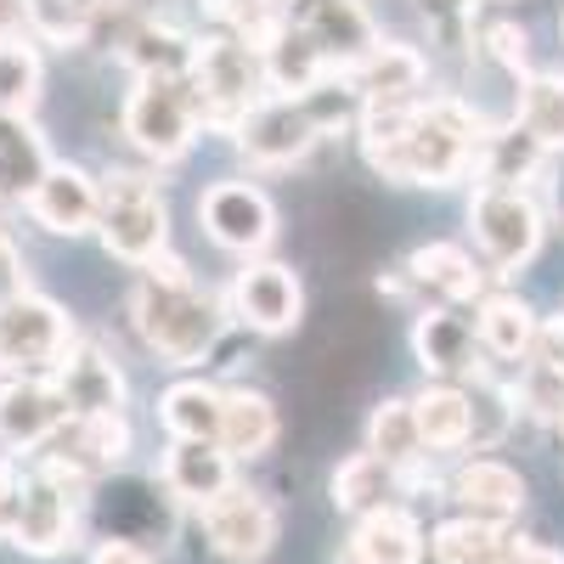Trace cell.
Wrapping results in <instances>:
<instances>
[{
	"instance_id": "6da1fadb",
	"label": "cell",
	"mask_w": 564,
	"mask_h": 564,
	"mask_svg": "<svg viewBox=\"0 0 564 564\" xmlns=\"http://www.w3.org/2000/svg\"><path fill=\"white\" fill-rule=\"evenodd\" d=\"M491 124L457 97H406L361 102V153L384 181L401 186H452L475 170Z\"/></svg>"
},
{
	"instance_id": "7a4b0ae2",
	"label": "cell",
	"mask_w": 564,
	"mask_h": 564,
	"mask_svg": "<svg viewBox=\"0 0 564 564\" xmlns=\"http://www.w3.org/2000/svg\"><path fill=\"white\" fill-rule=\"evenodd\" d=\"M141 271L148 276L130 294V322H135L141 345L170 367H198L226 334V305L209 289H198L193 271L175 254H159Z\"/></svg>"
},
{
	"instance_id": "3957f363",
	"label": "cell",
	"mask_w": 564,
	"mask_h": 564,
	"mask_svg": "<svg viewBox=\"0 0 564 564\" xmlns=\"http://www.w3.org/2000/svg\"><path fill=\"white\" fill-rule=\"evenodd\" d=\"M334 102H356V90L350 85L345 90L316 85V90H305V97H282V90H271V97H260L243 113V124L231 130V141H238V153L249 164H260V170L300 164L316 141L327 135V124L345 119V113H334Z\"/></svg>"
},
{
	"instance_id": "277c9868",
	"label": "cell",
	"mask_w": 564,
	"mask_h": 564,
	"mask_svg": "<svg viewBox=\"0 0 564 564\" xmlns=\"http://www.w3.org/2000/svg\"><path fill=\"white\" fill-rule=\"evenodd\" d=\"M102 249L124 265H153L159 254H170V209L159 181L135 175V170H113L102 175Z\"/></svg>"
},
{
	"instance_id": "5b68a950",
	"label": "cell",
	"mask_w": 564,
	"mask_h": 564,
	"mask_svg": "<svg viewBox=\"0 0 564 564\" xmlns=\"http://www.w3.org/2000/svg\"><path fill=\"white\" fill-rule=\"evenodd\" d=\"M193 90H198L204 124L238 130V124H243V113H249L260 97H271L265 52L243 45L238 34H209V40H198V57H193Z\"/></svg>"
},
{
	"instance_id": "8992f818",
	"label": "cell",
	"mask_w": 564,
	"mask_h": 564,
	"mask_svg": "<svg viewBox=\"0 0 564 564\" xmlns=\"http://www.w3.org/2000/svg\"><path fill=\"white\" fill-rule=\"evenodd\" d=\"M204 108H198V90L193 74L175 79V74H135V90L124 102V135L135 141L148 159L170 164L198 141Z\"/></svg>"
},
{
	"instance_id": "52a82bcc",
	"label": "cell",
	"mask_w": 564,
	"mask_h": 564,
	"mask_svg": "<svg viewBox=\"0 0 564 564\" xmlns=\"http://www.w3.org/2000/svg\"><path fill=\"white\" fill-rule=\"evenodd\" d=\"M282 29L300 34L334 79H345L379 45V23L361 0H282Z\"/></svg>"
},
{
	"instance_id": "ba28073f",
	"label": "cell",
	"mask_w": 564,
	"mask_h": 564,
	"mask_svg": "<svg viewBox=\"0 0 564 564\" xmlns=\"http://www.w3.org/2000/svg\"><path fill=\"white\" fill-rule=\"evenodd\" d=\"M468 226H475V243L486 249V260L497 271H520L536 249H542V204L525 186H475V204H468Z\"/></svg>"
},
{
	"instance_id": "9c48e42d",
	"label": "cell",
	"mask_w": 564,
	"mask_h": 564,
	"mask_svg": "<svg viewBox=\"0 0 564 564\" xmlns=\"http://www.w3.org/2000/svg\"><path fill=\"white\" fill-rule=\"evenodd\" d=\"M68 350H74V322L57 300L18 294L0 311V361L12 372H57Z\"/></svg>"
},
{
	"instance_id": "30bf717a",
	"label": "cell",
	"mask_w": 564,
	"mask_h": 564,
	"mask_svg": "<svg viewBox=\"0 0 564 564\" xmlns=\"http://www.w3.org/2000/svg\"><path fill=\"white\" fill-rule=\"evenodd\" d=\"M79 536V491L40 475V468H29L23 486H18V508H12V547L29 553V558H57L68 553Z\"/></svg>"
},
{
	"instance_id": "8fae6325",
	"label": "cell",
	"mask_w": 564,
	"mask_h": 564,
	"mask_svg": "<svg viewBox=\"0 0 564 564\" xmlns=\"http://www.w3.org/2000/svg\"><path fill=\"white\" fill-rule=\"evenodd\" d=\"M90 502H97L102 536L135 542L148 553H153V542L164 547L175 536V497L164 491V480H113V475H102L97 486H90Z\"/></svg>"
},
{
	"instance_id": "7c38bea8",
	"label": "cell",
	"mask_w": 564,
	"mask_h": 564,
	"mask_svg": "<svg viewBox=\"0 0 564 564\" xmlns=\"http://www.w3.org/2000/svg\"><path fill=\"white\" fill-rule=\"evenodd\" d=\"M198 220L209 231V243L226 254H260L276 238V209L254 181H215L198 198Z\"/></svg>"
},
{
	"instance_id": "4fadbf2b",
	"label": "cell",
	"mask_w": 564,
	"mask_h": 564,
	"mask_svg": "<svg viewBox=\"0 0 564 564\" xmlns=\"http://www.w3.org/2000/svg\"><path fill=\"white\" fill-rule=\"evenodd\" d=\"M198 520H204V536H209V547L220 553V558H231V564H254V558H265L271 553V542H276V508L260 497V491H249V486H238L231 480L215 502H204L198 508Z\"/></svg>"
},
{
	"instance_id": "5bb4252c",
	"label": "cell",
	"mask_w": 564,
	"mask_h": 564,
	"mask_svg": "<svg viewBox=\"0 0 564 564\" xmlns=\"http://www.w3.org/2000/svg\"><path fill=\"white\" fill-rule=\"evenodd\" d=\"M68 423V401L52 372H12L0 379V446L40 452Z\"/></svg>"
},
{
	"instance_id": "9a60e30c",
	"label": "cell",
	"mask_w": 564,
	"mask_h": 564,
	"mask_svg": "<svg viewBox=\"0 0 564 564\" xmlns=\"http://www.w3.org/2000/svg\"><path fill=\"white\" fill-rule=\"evenodd\" d=\"M300 311H305V289H300L294 265H282V260H249L238 282H231V316L254 327V334H271V339L294 334Z\"/></svg>"
},
{
	"instance_id": "2e32d148",
	"label": "cell",
	"mask_w": 564,
	"mask_h": 564,
	"mask_svg": "<svg viewBox=\"0 0 564 564\" xmlns=\"http://www.w3.org/2000/svg\"><path fill=\"white\" fill-rule=\"evenodd\" d=\"M23 209L52 238H85V231H97V215H102V181H90L79 164H52L34 181Z\"/></svg>"
},
{
	"instance_id": "e0dca14e",
	"label": "cell",
	"mask_w": 564,
	"mask_h": 564,
	"mask_svg": "<svg viewBox=\"0 0 564 564\" xmlns=\"http://www.w3.org/2000/svg\"><path fill=\"white\" fill-rule=\"evenodd\" d=\"M63 401H68V417H102V412H124V372L119 361L102 350V345H79L63 356V367L52 372Z\"/></svg>"
},
{
	"instance_id": "ac0fdd59",
	"label": "cell",
	"mask_w": 564,
	"mask_h": 564,
	"mask_svg": "<svg viewBox=\"0 0 564 564\" xmlns=\"http://www.w3.org/2000/svg\"><path fill=\"white\" fill-rule=\"evenodd\" d=\"M457 513H468V520H486V525H508L513 513L525 508V480L520 468H508L497 457H468L457 463V475L446 480Z\"/></svg>"
},
{
	"instance_id": "d6986e66",
	"label": "cell",
	"mask_w": 564,
	"mask_h": 564,
	"mask_svg": "<svg viewBox=\"0 0 564 564\" xmlns=\"http://www.w3.org/2000/svg\"><path fill=\"white\" fill-rule=\"evenodd\" d=\"M231 457L220 441H170V452H164V468H159V480H164V491L175 497V502H186V508H204V502H215L231 480Z\"/></svg>"
},
{
	"instance_id": "ffe728a7",
	"label": "cell",
	"mask_w": 564,
	"mask_h": 564,
	"mask_svg": "<svg viewBox=\"0 0 564 564\" xmlns=\"http://www.w3.org/2000/svg\"><path fill=\"white\" fill-rule=\"evenodd\" d=\"M412 356L423 361L430 379H468L480 367V334L475 322L457 316V311H423L412 327Z\"/></svg>"
},
{
	"instance_id": "44dd1931",
	"label": "cell",
	"mask_w": 564,
	"mask_h": 564,
	"mask_svg": "<svg viewBox=\"0 0 564 564\" xmlns=\"http://www.w3.org/2000/svg\"><path fill=\"white\" fill-rule=\"evenodd\" d=\"M423 79H430V63H423L417 45H401V40H379L345 74V85L356 90V102H406V97H423Z\"/></svg>"
},
{
	"instance_id": "7402d4cb",
	"label": "cell",
	"mask_w": 564,
	"mask_h": 564,
	"mask_svg": "<svg viewBox=\"0 0 564 564\" xmlns=\"http://www.w3.org/2000/svg\"><path fill=\"white\" fill-rule=\"evenodd\" d=\"M52 170V148L29 113H0V204H23Z\"/></svg>"
},
{
	"instance_id": "603a6c76",
	"label": "cell",
	"mask_w": 564,
	"mask_h": 564,
	"mask_svg": "<svg viewBox=\"0 0 564 564\" xmlns=\"http://www.w3.org/2000/svg\"><path fill=\"white\" fill-rule=\"evenodd\" d=\"M334 508L339 513H356V520H367V513H379L401 497V468L384 463L379 452H350L339 468H334Z\"/></svg>"
},
{
	"instance_id": "cb8c5ba5",
	"label": "cell",
	"mask_w": 564,
	"mask_h": 564,
	"mask_svg": "<svg viewBox=\"0 0 564 564\" xmlns=\"http://www.w3.org/2000/svg\"><path fill=\"white\" fill-rule=\"evenodd\" d=\"M423 525L412 520V513L401 502L367 513V520H356V536H350V553L361 564H423Z\"/></svg>"
},
{
	"instance_id": "d4e9b609",
	"label": "cell",
	"mask_w": 564,
	"mask_h": 564,
	"mask_svg": "<svg viewBox=\"0 0 564 564\" xmlns=\"http://www.w3.org/2000/svg\"><path fill=\"white\" fill-rule=\"evenodd\" d=\"M276 435H282V417H276V406H271V395H260V390H226V401H220V446L231 452V457H265L271 446H276Z\"/></svg>"
},
{
	"instance_id": "484cf974",
	"label": "cell",
	"mask_w": 564,
	"mask_h": 564,
	"mask_svg": "<svg viewBox=\"0 0 564 564\" xmlns=\"http://www.w3.org/2000/svg\"><path fill=\"white\" fill-rule=\"evenodd\" d=\"M547 159H553V153L542 148L525 124H508V130H491V135L480 141L475 170H480L486 186H525V181H542Z\"/></svg>"
},
{
	"instance_id": "4316f807",
	"label": "cell",
	"mask_w": 564,
	"mask_h": 564,
	"mask_svg": "<svg viewBox=\"0 0 564 564\" xmlns=\"http://www.w3.org/2000/svg\"><path fill=\"white\" fill-rule=\"evenodd\" d=\"M220 401L226 390L220 384H204V379H181L159 395V423L170 441H220Z\"/></svg>"
},
{
	"instance_id": "83f0119b",
	"label": "cell",
	"mask_w": 564,
	"mask_h": 564,
	"mask_svg": "<svg viewBox=\"0 0 564 564\" xmlns=\"http://www.w3.org/2000/svg\"><path fill=\"white\" fill-rule=\"evenodd\" d=\"M475 334H480V350L502 361H525L536 345V311L520 294H486L475 311Z\"/></svg>"
},
{
	"instance_id": "f1b7e54d",
	"label": "cell",
	"mask_w": 564,
	"mask_h": 564,
	"mask_svg": "<svg viewBox=\"0 0 564 564\" xmlns=\"http://www.w3.org/2000/svg\"><path fill=\"white\" fill-rule=\"evenodd\" d=\"M412 417H417L423 452H463L468 446V390L435 379L430 390L412 395Z\"/></svg>"
},
{
	"instance_id": "f546056e",
	"label": "cell",
	"mask_w": 564,
	"mask_h": 564,
	"mask_svg": "<svg viewBox=\"0 0 564 564\" xmlns=\"http://www.w3.org/2000/svg\"><path fill=\"white\" fill-rule=\"evenodd\" d=\"M401 271H406V282L430 289L435 300H475L480 294V271L457 243H423V249H412V260Z\"/></svg>"
},
{
	"instance_id": "4dcf8cb0",
	"label": "cell",
	"mask_w": 564,
	"mask_h": 564,
	"mask_svg": "<svg viewBox=\"0 0 564 564\" xmlns=\"http://www.w3.org/2000/svg\"><path fill=\"white\" fill-rule=\"evenodd\" d=\"M508 531L502 525H486V520H468V513H457V520L435 525L430 536V553L441 564H508Z\"/></svg>"
},
{
	"instance_id": "1f68e13d",
	"label": "cell",
	"mask_w": 564,
	"mask_h": 564,
	"mask_svg": "<svg viewBox=\"0 0 564 564\" xmlns=\"http://www.w3.org/2000/svg\"><path fill=\"white\" fill-rule=\"evenodd\" d=\"M193 57H198V40H186L170 23H148V29H135L124 40V63L135 74H175V79H186L193 74Z\"/></svg>"
},
{
	"instance_id": "d6a6232c",
	"label": "cell",
	"mask_w": 564,
	"mask_h": 564,
	"mask_svg": "<svg viewBox=\"0 0 564 564\" xmlns=\"http://www.w3.org/2000/svg\"><path fill=\"white\" fill-rule=\"evenodd\" d=\"M367 452H379L384 463L395 468H417L423 457V435H417V417H412V401H384V406H372L367 417Z\"/></svg>"
},
{
	"instance_id": "836d02e7",
	"label": "cell",
	"mask_w": 564,
	"mask_h": 564,
	"mask_svg": "<svg viewBox=\"0 0 564 564\" xmlns=\"http://www.w3.org/2000/svg\"><path fill=\"white\" fill-rule=\"evenodd\" d=\"M513 124H525L547 153H564V74H525Z\"/></svg>"
},
{
	"instance_id": "e575fe53",
	"label": "cell",
	"mask_w": 564,
	"mask_h": 564,
	"mask_svg": "<svg viewBox=\"0 0 564 564\" xmlns=\"http://www.w3.org/2000/svg\"><path fill=\"white\" fill-rule=\"evenodd\" d=\"M40 79H45V68H40L34 40L29 34L0 40V113H34Z\"/></svg>"
},
{
	"instance_id": "d590c367",
	"label": "cell",
	"mask_w": 564,
	"mask_h": 564,
	"mask_svg": "<svg viewBox=\"0 0 564 564\" xmlns=\"http://www.w3.org/2000/svg\"><path fill=\"white\" fill-rule=\"evenodd\" d=\"M102 12L108 0H29V29L45 34L52 45H79Z\"/></svg>"
},
{
	"instance_id": "8d00e7d4",
	"label": "cell",
	"mask_w": 564,
	"mask_h": 564,
	"mask_svg": "<svg viewBox=\"0 0 564 564\" xmlns=\"http://www.w3.org/2000/svg\"><path fill=\"white\" fill-rule=\"evenodd\" d=\"M215 23L220 34H238L243 45L265 52L282 34V0H215Z\"/></svg>"
},
{
	"instance_id": "74e56055",
	"label": "cell",
	"mask_w": 564,
	"mask_h": 564,
	"mask_svg": "<svg viewBox=\"0 0 564 564\" xmlns=\"http://www.w3.org/2000/svg\"><path fill=\"white\" fill-rule=\"evenodd\" d=\"M513 412H520V395H508L497 384H475V390H468V446H475V452L497 446L508 435Z\"/></svg>"
},
{
	"instance_id": "f35d334b",
	"label": "cell",
	"mask_w": 564,
	"mask_h": 564,
	"mask_svg": "<svg viewBox=\"0 0 564 564\" xmlns=\"http://www.w3.org/2000/svg\"><path fill=\"white\" fill-rule=\"evenodd\" d=\"M480 45H486V57H491V63H502L508 74H525L531 40H525V29H520V23H491V29L480 34Z\"/></svg>"
},
{
	"instance_id": "ab89813d",
	"label": "cell",
	"mask_w": 564,
	"mask_h": 564,
	"mask_svg": "<svg viewBox=\"0 0 564 564\" xmlns=\"http://www.w3.org/2000/svg\"><path fill=\"white\" fill-rule=\"evenodd\" d=\"M531 356H536V367L547 372V379L564 384V311L547 316V322H536V345H531Z\"/></svg>"
},
{
	"instance_id": "60d3db41",
	"label": "cell",
	"mask_w": 564,
	"mask_h": 564,
	"mask_svg": "<svg viewBox=\"0 0 564 564\" xmlns=\"http://www.w3.org/2000/svg\"><path fill=\"white\" fill-rule=\"evenodd\" d=\"M18 294H29V271H23V254H18V243L0 231V311H7Z\"/></svg>"
},
{
	"instance_id": "b9f144b4",
	"label": "cell",
	"mask_w": 564,
	"mask_h": 564,
	"mask_svg": "<svg viewBox=\"0 0 564 564\" xmlns=\"http://www.w3.org/2000/svg\"><path fill=\"white\" fill-rule=\"evenodd\" d=\"M18 486H23V475H18V463L0 452V542L12 536V508H18Z\"/></svg>"
},
{
	"instance_id": "7bdbcfd3",
	"label": "cell",
	"mask_w": 564,
	"mask_h": 564,
	"mask_svg": "<svg viewBox=\"0 0 564 564\" xmlns=\"http://www.w3.org/2000/svg\"><path fill=\"white\" fill-rule=\"evenodd\" d=\"M90 564H153V553L135 547V542H119V536H102L97 553H90Z\"/></svg>"
},
{
	"instance_id": "ee69618b",
	"label": "cell",
	"mask_w": 564,
	"mask_h": 564,
	"mask_svg": "<svg viewBox=\"0 0 564 564\" xmlns=\"http://www.w3.org/2000/svg\"><path fill=\"white\" fill-rule=\"evenodd\" d=\"M508 564H564V553L547 547V542H531V536H513L508 542Z\"/></svg>"
},
{
	"instance_id": "f6af8a7d",
	"label": "cell",
	"mask_w": 564,
	"mask_h": 564,
	"mask_svg": "<svg viewBox=\"0 0 564 564\" xmlns=\"http://www.w3.org/2000/svg\"><path fill=\"white\" fill-rule=\"evenodd\" d=\"M29 29V0H0V40H12Z\"/></svg>"
},
{
	"instance_id": "bcb514c9",
	"label": "cell",
	"mask_w": 564,
	"mask_h": 564,
	"mask_svg": "<svg viewBox=\"0 0 564 564\" xmlns=\"http://www.w3.org/2000/svg\"><path fill=\"white\" fill-rule=\"evenodd\" d=\"M542 181H547V204H553V215H558V226H564V159H558V164L547 159Z\"/></svg>"
},
{
	"instance_id": "7dc6e473",
	"label": "cell",
	"mask_w": 564,
	"mask_h": 564,
	"mask_svg": "<svg viewBox=\"0 0 564 564\" xmlns=\"http://www.w3.org/2000/svg\"><path fill=\"white\" fill-rule=\"evenodd\" d=\"M553 430H558V441H564V406L553 412Z\"/></svg>"
},
{
	"instance_id": "c3c4849f",
	"label": "cell",
	"mask_w": 564,
	"mask_h": 564,
	"mask_svg": "<svg viewBox=\"0 0 564 564\" xmlns=\"http://www.w3.org/2000/svg\"><path fill=\"white\" fill-rule=\"evenodd\" d=\"M334 564H361V558H356V553H350V547H345V553H339V558H334Z\"/></svg>"
},
{
	"instance_id": "681fc988",
	"label": "cell",
	"mask_w": 564,
	"mask_h": 564,
	"mask_svg": "<svg viewBox=\"0 0 564 564\" xmlns=\"http://www.w3.org/2000/svg\"><path fill=\"white\" fill-rule=\"evenodd\" d=\"M0 367H7V361H0Z\"/></svg>"
}]
</instances>
